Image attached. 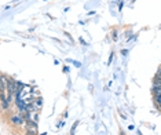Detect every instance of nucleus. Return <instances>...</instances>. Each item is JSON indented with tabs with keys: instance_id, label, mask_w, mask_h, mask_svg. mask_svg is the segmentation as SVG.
Instances as JSON below:
<instances>
[{
	"instance_id": "obj_1",
	"label": "nucleus",
	"mask_w": 161,
	"mask_h": 135,
	"mask_svg": "<svg viewBox=\"0 0 161 135\" xmlns=\"http://www.w3.org/2000/svg\"><path fill=\"white\" fill-rule=\"evenodd\" d=\"M6 90H8V95H10V96L17 91V88H15V81H14L13 79H10V77L7 79V83H6Z\"/></svg>"
},
{
	"instance_id": "obj_2",
	"label": "nucleus",
	"mask_w": 161,
	"mask_h": 135,
	"mask_svg": "<svg viewBox=\"0 0 161 135\" xmlns=\"http://www.w3.org/2000/svg\"><path fill=\"white\" fill-rule=\"evenodd\" d=\"M13 121L15 123V124H21V123H22V119H18V117H14V119H13Z\"/></svg>"
}]
</instances>
